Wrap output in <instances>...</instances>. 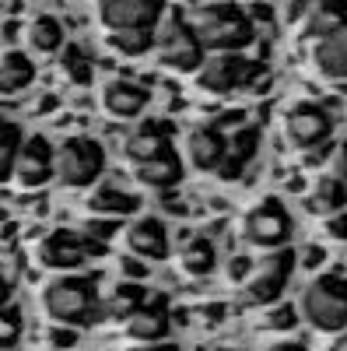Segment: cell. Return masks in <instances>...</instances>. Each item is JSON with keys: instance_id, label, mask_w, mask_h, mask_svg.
Wrapping results in <instances>:
<instances>
[{"instance_id": "obj_1", "label": "cell", "mask_w": 347, "mask_h": 351, "mask_svg": "<svg viewBox=\"0 0 347 351\" xmlns=\"http://www.w3.org/2000/svg\"><path fill=\"white\" fill-rule=\"evenodd\" d=\"M204 53H242L256 39V21L231 0H204L183 11Z\"/></svg>"}, {"instance_id": "obj_2", "label": "cell", "mask_w": 347, "mask_h": 351, "mask_svg": "<svg viewBox=\"0 0 347 351\" xmlns=\"http://www.w3.org/2000/svg\"><path fill=\"white\" fill-rule=\"evenodd\" d=\"M39 306H42L49 324L81 327V324H92L99 316V288L92 278L60 274V278L46 281V288L39 291Z\"/></svg>"}, {"instance_id": "obj_3", "label": "cell", "mask_w": 347, "mask_h": 351, "mask_svg": "<svg viewBox=\"0 0 347 351\" xmlns=\"http://www.w3.org/2000/svg\"><path fill=\"white\" fill-rule=\"evenodd\" d=\"M302 319L320 334L347 330V278L344 274H320L302 288V299L295 306Z\"/></svg>"}, {"instance_id": "obj_4", "label": "cell", "mask_w": 347, "mask_h": 351, "mask_svg": "<svg viewBox=\"0 0 347 351\" xmlns=\"http://www.w3.org/2000/svg\"><path fill=\"white\" fill-rule=\"evenodd\" d=\"M105 172V148L95 137H67L53 148V180L67 190H88Z\"/></svg>"}, {"instance_id": "obj_5", "label": "cell", "mask_w": 347, "mask_h": 351, "mask_svg": "<svg viewBox=\"0 0 347 351\" xmlns=\"http://www.w3.org/2000/svg\"><path fill=\"white\" fill-rule=\"evenodd\" d=\"M155 46H158L162 64L179 74H196L200 64L207 60V53L193 36V28L186 25L183 11H165V18L158 21V32H155Z\"/></svg>"}, {"instance_id": "obj_6", "label": "cell", "mask_w": 347, "mask_h": 351, "mask_svg": "<svg viewBox=\"0 0 347 351\" xmlns=\"http://www.w3.org/2000/svg\"><path fill=\"white\" fill-rule=\"evenodd\" d=\"M295 263H298L295 260V250H287V246L267 250V256L256 260L249 278L242 281V302L246 306H274L284 295L287 281H292Z\"/></svg>"}, {"instance_id": "obj_7", "label": "cell", "mask_w": 347, "mask_h": 351, "mask_svg": "<svg viewBox=\"0 0 347 351\" xmlns=\"http://www.w3.org/2000/svg\"><path fill=\"white\" fill-rule=\"evenodd\" d=\"M259 74H264L259 60H246L242 53H214L200 64L196 88L207 95H231L239 88H249Z\"/></svg>"}, {"instance_id": "obj_8", "label": "cell", "mask_w": 347, "mask_h": 351, "mask_svg": "<svg viewBox=\"0 0 347 351\" xmlns=\"http://www.w3.org/2000/svg\"><path fill=\"white\" fill-rule=\"evenodd\" d=\"M242 239L256 250H281L292 239V215L281 200L267 197L242 218Z\"/></svg>"}, {"instance_id": "obj_9", "label": "cell", "mask_w": 347, "mask_h": 351, "mask_svg": "<svg viewBox=\"0 0 347 351\" xmlns=\"http://www.w3.org/2000/svg\"><path fill=\"white\" fill-rule=\"evenodd\" d=\"M95 253H102V243L88 239L84 232H74V228H56L42 239L39 246V260L42 267L49 271H77L81 263H88Z\"/></svg>"}, {"instance_id": "obj_10", "label": "cell", "mask_w": 347, "mask_h": 351, "mask_svg": "<svg viewBox=\"0 0 347 351\" xmlns=\"http://www.w3.org/2000/svg\"><path fill=\"white\" fill-rule=\"evenodd\" d=\"M165 0H99V21L109 32H155Z\"/></svg>"}, {"instance_id": "obj_11", "label": "cell", "mask_w": 347, "mask_h": 351, "mask_svg": "<svg viewBox=\"0 0 347 351\" xmlns=\"http://www.w3.org/2000/svg\"><path fill=\"white\" fill-rule=\"evenodd\" d=\"M284 134L298 152L320 148V144H326L330 134H333V116L320 102H298L284 116Z\"/></svg>"}, {"instance_id": "obj_12", "label": "cell", "mask_w": 347, "mask_h": 351, "mask_svg": "<svg viewBox=\"0 0 347 351\" xmlns=\"http://www.w3.org/2000/svg\"><path fill=\"white\" fill-rule=\"evenodd\" d=\"M11 180L21 190H42L53 180V148H49L46 137H25L21 141Z\"/></svg>"}, {"instance_id": "obj_13", "label": "cell", "mask_w": 347, "mask_h": 351, "mask_svg": "<svg viewBox=\"0 0 347 351\" xmlns=\"http://www.w3.org/2000/svg\"><path fill=\"white\" fill-rule=\"evenodd\" d=\"M102 109L112 116V120H137V116L151 106V92L140 81L130 77H109L99 92Z\"/></svg>"}, {"instance_id": "obj_14", "label": "cell", "mask_w": 347, "mask_h": 351, "mask_svg": "<svg viewBox=\"0 0 347 351\" xmlns=\"http://www.w3.org/2000/svg\"><path fill=\"white\" fill-rule=\"evenodd\" d=\"M186 162L200 172H218L228 155V137L218 123H200L186 134Z\"/></svg>"}, {"instance_id": "obj_15", "label": "cell", "mask_w": 347, "mask_h": 351, "mask_svg": "<svg viewBox=\"0 0 347 351\" xmlns=\"http://www.w3.org/2000/svg\"><path fill=\"white\" fill-rule=\"evenodd\" d=\"M123 243H127L130 256H140V260H165V256H168V228H165L162 218L144 215V218H133V221L123 228Z\"/></svg>"}, {"instance_id": "obj_16", "label": "cell", "mask_w": 347, "mask_h": 351, "mask_svg": "<svg viewBox=\"0 0 347 351\" xmlns=\"http://www.w3.org/2000/svg\"><path fill=\"white\" fill-rule=\"evenodd\" d=\"M127 334L133 341H165L168 330H172V319H168V302L165 299H155L148 302L144 299V306H137L127 319Z\"/></svg>"}, {"instance_id": "obj_17", "label": "cell", "mask_w": 347, "mask_h": 351, "mask_svg": "<svg viewBox=\"0 0 347 351\" xmlns=\"http://www.w3.org/2000/svg\"><path fill=\"white\" fill-rule=\"evenodd\" d=\"M312 60H316V67H320L323 77L347 81V21L337 28V32L312 43Z\"/></svg>"}, {"instance_id": "obj_18", "label": "cell", "mask_w": 347, "mask_h": 351, "mask_svg": "<svg viewBox=\"0 0 347 351\" xmlns=\"http://www.w3.org/2000/svg\"><path fill=\"white\" fill-rule=\"evenodd\" d=\"M312 8H305V25H302V39L316 43L347 21V0H309Z\"/></svg>"}, {"instance_id": "obj_19", "label": "cell", "mask_w": 347, "mask_h": 351, "mask_svg": "<svg viewBox=\"0 0 347 351\" xmlns=\"http://www.w3.org/2000/svg\"><path fill=\"white\" fill-rule=\"evenodd\" d=\"M133 172H137V183L165 193V190H172V186H179V180H183V162H179L176 152L168 148V152H162V155L151 158V162L133 165Z\"/></svg>"}, {"instance_id": "obj_20", "label": "cell", "mask_w": 347, "mask_h": 351, "mask_svg": "<svg viewBox=\"0 0 347 351\" xmlns=\"http://www.w3.org/2000/svg\"><path fill=\"white\" fill-rule=\"evenodd\" d=\"M36 81V64L32 56L21 49H8L0 56V95H18Z\"/></svg>"}, {"instance_id": "obj_21", "label": "cell", "mask_w": 347, "mask_h": 351, "mask_svg": "<svg viewBox=\"0 0 347 351\" xmlns=\"http://www.w3.org/2000/svg\"><path fill=\"white\" fill-rule=\"evenodd\" d=\"M256 152H259V130L256 127H242L235 137H228V155H224L218 176L221 180H239V172L256 158Z\"/></svg>"}, {"instance_id": "obj_22", "label": "cell", "mask_w": 347, "mask_h": 351, "mask_svg": "<svg viewBox=\"0 0 347 351\" xmlns=\"http://www.w3.org/2000/svg\"><path fill=\"white\" fill-rule=\"evenodd\" d=\"M168 148H172L168 130H162V127L148 123V127H140V130H133V134L127 137L123 155H127V162H130V165H140V162L158 158V155H162V152H168Z\"/></svg>"}, {"instance_id": "obj_23", "label": "cell", "mask_w": 347, "mask_h": 351, "mask_svg": "<svg viewBox=\"0 0 347 351\" xmlns=\"http://www.w3.org/2000/svg\"><path fill=\"white\" fill-rule=\"evenodd\" d=\"M344 204H347V183L337 180V176H323V180L312 186L305 208L312 215H320V218H330V215L344 211Z\"/></svg>"}, {"instance_id": "obj_24", "label": "cell", "mask_w": 347, "mask_h": 351, "mask_svg": "<svg viewBox=\"0 0 347 351\" xmlns=\"http://www.w3.org/2000/svg\"><path fill=\"white\" fill-rule=\"evenodd\" d=\"M179 267L190 278H207L218 267V246L204 236H193L183 250H179Z\"/></svg>"}, {"instance_id": "obj_25", "label": "cell", "mask_w": 347, "mask_h": 351, "mask_svg": "<svg viewBox=\"0 0 347 351\" xmlns=\"http://www.w3.org/2000/svg\"><path fill=\"white\" fill-rule=\"evenodd\" d=\"M88 208L99 218H127V215H133L140 208V200L133 193L120 190V186H99L92 193V200H88Z\"/></svg>"}, {"instance_id": "obj_26", "label": "cell", "mask_w": 347, "mask_h": 351, "mask_svg": "<svg viewBox=\"0 0 347 351\" xmlns=\"http://www.w3.org/2000/svg\"><path fill=\"white\" fill-rule=\"evenodd\" d=\"M67 43V32H64V21L53 18V14H39L32 18V25H28V46H32L36 53H60Z\"/></svg>"}, {"instance_id": "obj_27", "label": "cell", "mask_w": 347, "mask_h": 351, "mask_svg": "<svg viewBox=\"0 0 347 351\" xmlns=\"http://www.w3.org/2000/svg\"><path fill=\"white\" fill-rule=\"evenodd\" d=\"M144 299H148V291H144L140 281H120L109 295L99 302V309L105 316H116V319H127L137 306H144Z\"/></svg>"}, {"instance_id": "obj_28", "label": "cell", "mask_w": 347, "mask_h": 351, "mask_svg": "<svg viewBox=\"0 0 347 351\" xmlns=\"http://www.w3.org/2000/svg\"><path fill=\"white\" fill-rule=\"evenodd\" d=\"M21 127L8 116H0V183L11 180V169H14V158H18V148H21Z\"/></svg>"}, {"instance_id": "obj_29", "label": "cell", "mask_w": 347, "mask_h": 351, "mask_svg": "<svg viewBox=\"0 0 347 351\" xmlns=\"http://www.w3.org/2000/svg\"><path fill=\"white\" fill-rule=\"evenodd\" d=\"M60 67H64V74H67L74 84H92V77H95V67H92V60H88V53L77 49V46H67V49H64Z\"/></svg>"}, {"instance_id": "obj_30", "label": "cell", "mask_w": 347, "mask_h": 351, "mask_svg": "<svg viewBox=\"0 0 347 351\" xmlns=\"http://www.w3.org/2000/svg\"><path fill=\"white\" fill-rule=\"evenodd\" d=\"M109 46L120 56H144L155 49V32H109Z\"/></svg>"}, {"instance_id": "obj_31", "label": "cell", "mask_w": 347, "mask_h": 351, "mask_svg": "<svg viewBox=\"0 0 347 351\" xmlns=\"http://www.w3.org/2000/svg\"><path fill=\"white\" fill-rule=\"evenodd\" d=\"M21 330H25V324H21V313L18 309H0V351H11L18 341H21Z\"/></svg>"}, {"instance_id": "obj_32", "label": "cell", "mask_w": 347, "mask_h": 351, "mask_svg": "<svg viewBox=\"0 0 347 351\" xmlns=\"http://www.w3.org/2000/svg\"><path fill=\"white\" fill-rule=\"evenodd\" d=\"M267 330H295L298 327V309L295 306H277L270 309V316L264 319Z\"/></svg>"}, {"instance_id": "obj_33", "label": "cell", "mask_w": 347, "mask_h": 351, "mask_svg": "<svg viewBox=\"0 0 347 351\" xmlns=\"http://www.w3.org/2000/svg\"><path fill=\"white\" fill-rule=\"evenodd\" d=\"M253 256H246V253H235V256H228L224 260V278L231 281V285H242L246 278H249V271H253Z\"/></svg>"}, {"instance_id": "obj_34", "label": "cell", "mask_w": 347, "mask_h": 351, "mask_svg": "<svg viewBox=\"0 0 347 351\" xmlns=\"http://www.w3.org/2000/svg\"><path fill=\"white\" fill-rule=\"evenodd\" d=\"M116 232H120V228H116V218H99V215H95V218L84 221V236L95 239V243H109Z\"/></svg>"}, {"instance_id": "obj_35", "label": "cell", "mask_w": 347, "mask_h": 351, "mask_svg": "<svg viewBox=\"0 0 347 351\" xmlns=\"http://www.w3.org/2000/svg\"><path fill=\"white\" fill-rule=\"evenodd\" d=\"M46 341H49V348H56V351H70V348L77 344V327L53 324V327L46 330Z\"/></svg>"}, {"instance_id": "obj_36", "label": "cell", "mask_w": 347, "mask_h": 351, "mask_svg": "<svg viewBox=\"0 0 347 351\" xmlns=\"http://www.w3.org/2000/svg\"><path fill=\"white\" fill-rule=\"evenodd\" d=\"M120 271H123V281H144L148 278V263H144L140 256H123Z\"/></svg>"}, {"instance_id": "obj_37", "label": "cell", "mask_w": 347, "mask_h": 351, "mask_svg": "<svg viewBox=\"0 0 347 351\" xmlns=\"http://www.w3.org/2000/svg\"><path fill=\"white\" fill-rule=\"evenodd\" d=\"M295 260L302 263L305 271H316V267L326 260V250H323V246H302V253H295Z\"/></svg>"}, {"instance_id": "obj_38", "label": "cell", "mask_w": 347, "mask_h": 351, "mask_svg": "<svg viewBox=\"0 0 347 351\" xmlns=\"http://www.w3.org/2000/svg\"><path fill=\"white\" fill-rule=\"evenodd\" d=\"M330 176H337V180L347 183V141H340L333 155H330Z\"/></svg>"}, {"instance_id": "obj_39", "label": "cell", "mask_w": 347, "mask_h": 351, "mask_svg": "<svg viewBox=\"0 0 347 351\" xmlns=\"http://www.w3.org/2000/svg\"><path fill=\"white\" fill-rule=\"evenodd\" d=\"M326 236L337 243H347V211H337L326 218Z\"/></svg>"}, {"instance_id": "obj_40", "label": "cell", "mask_w": 347, "mask_h": 351, "mask_svg": "<svg viewBox=\"0 0 347 351\" xmlns=\"http://www.w3.org/2000/svg\"><path fill=\"white\" fill-rule=\"evenodd\" d=\"M130 351H179V348L168 344V337H165V341H137Z\"/></svg>"}, {"instance_id": "obj_41", "label": "cell", "mask_w": 347, "mask_h": 351, "mask_svg": "<svg viewBox=\"0 0 347 351\" xmlns=\"http://www.w3.org/2000/svg\"><path fill=\"white\" fill-rule=\"evenodd\" d=\"M267 351H309V348L298 344V341H277V344H270Z\"/></svg>"}, {"instance_id": "obj_42", "label": "cell", "mask_w": 347, "mask_h": 351, "mask_svg": "<svg viewBox=\"0 0 347 351\" xmlns=\"http://www.w3.org/2000/svg\"><path fill=\"white\" fill-rule=\"evenodd\" d=\"M11 302V281L4 278V274H0V309H4Z\"/></svg>"}, {"instance_id": "obj_43", "label": "cell", "mask_w": 347, "mask_h": 351, "mask_svg": "<svg viewBox=\"0 0 347 351\" xmlns=\"http://www.w3.org/2000/svg\"><path fill=\"white\" fill-rule=\"evenodd\" d=\"M340 351H347V344H344V348H340Z\"/></svg>"}]
</instances>
